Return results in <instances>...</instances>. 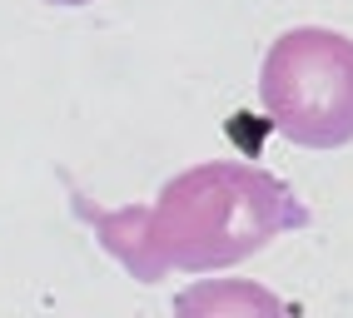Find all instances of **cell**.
I'll list each match as a JSON object with an SVG mask.
<instances>
[{"mask_svg": "<svg viewBox=\"0 0 353 318\" xmlns=\"http://www.w3.org/2000/svg\"><path fill=\"white\" fill-rule=\"evenodd\" d=\"M70 209L139 284H154L170 268L209 274V268L244 264L269 239L309 224L299 194L254 165L184 169L164 184L154 204H130V209H95L85 194H70Z\"/></svg>", "mask_w": 353, "mask_h": 318, "instance_id": "cell-1", "label": "cell"}, {"mask_svg": "<svg viewBox=\"0 0 353 318\" xmlns=\"http://www.w3.org/2000/svg\"><path fill=\"white\" fill-rule=\"evenodd\" d=\"M274 129L303 149H339L353 140V40L339 30L299 25L274 40L259 70Z\"/></svg>", "mask_w": 353, "mask_h": 318, "instance_id": "cell-2", "label": "cell"}, {"mask_svg": "<svg viewBox=\"0 0 353 318\" xmlns=\"http://www.w3.org/2000/svg\"><path fill=\"white\" fill-rule=\"evenodd\" d=\"M224 308H279L269 293H259V288H194V293H184L179 299V313H224Z\"/></svg>", "mask_w": 353, "mask_h": 318, "instance_id": "cell-3", "label": "cell"}, {"mask_svg": "<svg viewBox=\"0 0 353 318\" xmlns=\"http://www.w3.org/2000/svg\"><path fill=\"white\" fill-rule=\"evenodd\" d=\"M45 6H90V0H45Z\"/></svg>", "mask_w": 353, "mask_h": 318, "instance_id": "cell-4", "label": "cell"}]
</instances>
